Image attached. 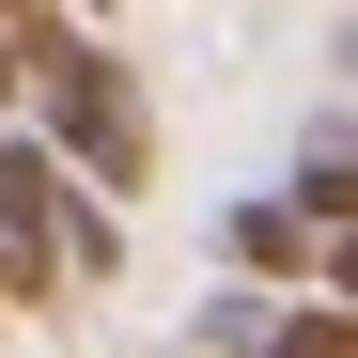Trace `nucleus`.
I'll return each instance as SVG.
<instances>
[{
    "label": "nucleus",
    "mask_w": 358,
    "mask_h": 358,
    "mask_svg": "<svg viewBox=\"0 0 358 358\" xmlns=\"http://www.w3.org/2000/svg\"><path fill=\"white\" fill-rule=\"evenodd\" d=\"M31 141L63 156L78 187H109V203H125L141 171H156V109H141V63H125V47H109L94 16H63V0L31 16Z\"/></svg>",
    "instance_id": "obj_1"
},
{
    "label": "nucleus",
    "mask_w": 358,
    "mask_h": 358,
    "mask_svg": "<svg viewBox=\"0 0 358 358\" xmlns=\"http://www.w3.org/2000/svg\"><path fill=\"white\" fill-rule=\"evenodd\" d=\"M0 16H31V0H0Z\"/></svg>",
    "instance_id": "obj_7"
},
{
    "label": "nucleus",
    "mask_w": 358,
    "mask_h": 358,
    "mask_svg": "<svg viewBox=\"0 0 358 358\" xmlns=\"http://www.w3.org/2000/svg\"><path fill=\"white\" fill-rule=\"evenodd\" d=\"M312 234H358V141H343V109H312V141H296V187H280Z\"/></svg>",
    "instance_id": "obj_3"
},
{
    "label": "nucleus",
    "mask_w": 358,
    "mask_h": 358,
    "mask_svg": "<svg viewBox=\"0 0 358 358\" xmlns=\"http://www.w3.org/2000/svg\"><path fill=\"white\" fill-rule=\"evenodd\" d=\"M218 265L265 280V296H296V280H343V234H312V218L265 187V203H218Z\"/></svg>",
    "instance_id": "obj_2"
},
{
    "label": "nucleus",
    "mask_w": 358,
    "mask_h": 358,
    "mask_svg": "<svg viewBox=\"0 0 358 358\" xmlns=\"http://www.w3.org/2000/svg\"><path fill=\"white\" fill-rule=\"evenodd\" d=\"M31 16H47V0H31ZM31 16H0V125L31 109Z\"/></svg>",
    "instance_id": "obj_6"
},
{
    "label": "nucleus",
    "mask_w": 358,
    "mask_h": 358,
    "mask_svg": "<svg viewBox=\"0 0 358 358\" xmlns=\"http://www.w3.org/2000/svg\"><path fill=\"white\" fill-rule=\"evenodd\" d=\"M250 358H358V296H343V280L265 296V343H250Z\"/></svg>",
    "instance_id": "obj_4"
},
{
    "label": "nucleus",
    "mask_w": 358,
    "mask_h": 358,
    "mask_svg": "<svg viewBox=\"0 0 358 358\" xmlns=\"http://www.w3.org/2000/svg\"><path fill=\"white\" fill-rule=\"evenodd\" d=\"M0 327H16V312H0Z\"/></svg>",
    "instance_id": "obj_8"
},
{
    "label": "nucleus",
    "mask_w": 358,
    "mask_h": 358,
    "mask_svg": "<svg viewBox=\"0 0 358 358\" xmlns=\"http://www.w3.org/2000/svg\"><path fill=\"white\" fill-rule=\"evenodd\" d=\"M250 343H265V280H218L187 312V358H250Z\"/></svg>",
    "instance_id": "obj_5"
}]
</instances>
